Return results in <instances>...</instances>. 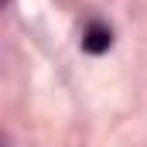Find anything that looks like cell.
<instances>
[{"label": "cell", "mask_w": 147, "mask_h": 147, "mask_svg": "<svg viewBox=\"0 0 147 147\" xmlns=\"http://www.w3.org/2000/svg\"><path fill=\"white\" fill-rule=\"evenodd\" d=\"M110 45H113V34L103 28V24H92V28L86 31V38H82V48H86L89 55H103Z\"/></svg>", "instance_id": "cell-1"}, {"label": "cell", "mask_w": 147, "mask_h": 147, "mask_svg": "<svg viewBox=\"0 0 147 147\" xmlns=\"http://www.w3.org/2000/svg\"><path fill=\"white\" fill-rule=\"evenodd\" d=\"M3 147H14V140H10V137H3Z\"/></svg>", "instance_id": "cell-2"}, {"label": "cell", "mask_w": 147, "mask_h": 147, "mask_svg": "<svg viewBox=\"0 0 147 147\" xmlns=\"http://www.w3.org/2000/svg\"><path fill=\"white\" fill-rule=\"evenodd\" d=\"M3 3H10V0H3Z\"/></svg>", "instance_id": "cell-3"}]
</instances>
